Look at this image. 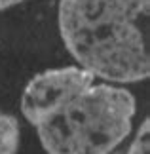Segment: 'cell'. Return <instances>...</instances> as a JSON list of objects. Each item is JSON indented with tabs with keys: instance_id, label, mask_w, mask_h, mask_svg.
<instances>
[{
	"instance_id": "1",
	"label": "cell",
	"mask_w": 150,
	"mask_h": 154,
	"mask_svg": "<svg viewBox=\"0 0 150 154\" xmlns=\"http://www.w3.org/2000/svg\"><path fill=\"white\" fill-rule=\"evenodd\" d=\"M21 112L47 154H112L133 129L137 101L125 88L70 65L29 80Z\"/></svg>"
},
{
	"instance_id": "2",
	"label": "cell",
	"mask_w": 150,
	"mask_h": 154,
	"mask_svg": "<svg viewBox=\"0 0 150 154\" xmlns=\"http://www.w3.org/2000/svg\"><path fill=\"white\" fill-rule=\"evenodd\" d=\"M150 0H59V34L95 78L137 84L150 74Z\"/></svg>"
},
{
	"instance_id": "3",
	"label": "cell",
	"mask_w": 150,
	"mask_h": 154,
	"mask_svg": "<svg viewBox=\"0 0 150 154\" xmlns=\"http://www.w3.org/2000/svg\"><path fill=\"white\" fill-rule=\"evenodd\" d=\"M21 145V128L15 116L0 112V154H17Z\"/></svg>"
},
{
	"instance_id": "4",
	"label": "cell",
	"mask_w": 150,
	"mask_h": 154,
	"mask_svg": "<svg viewBox=\"0 0 150 154\" xmlns=\"http://www.w3.org/2000/svg\"><path fill=\"white\" fill-rule=\"evenodd\" d=\"M127 154H150V120L145 118L141 128L137 129V135L129 145Z\"/></svg>"
},
{
	"instance_id": "5",
	"label": "cell",
	"mask_w": 150,
	"mask_h": 154,
	"mask_svg": "<svg viewBox=\"0 0 150 154\" xmlns=\"http://www.w3.org/2000/svg\"><path fill=\"white\" fill-rule=\"evenodd\" d=\"M21 2H25V0H0V11L10 10V8H14V6L21 4Z\"/></svg>"
}]
</instances>
